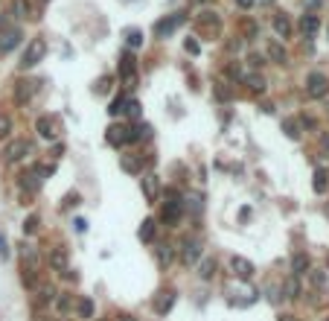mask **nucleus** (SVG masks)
Instances as JSON below:
<instances>
[{"instance_id": "nucleus-18", "label": "nucleus", "mask_w": 329, "mask_h": 321, "mask_svg": "<svg viewBox=\"0 0 329 321\" xmlns=\"http://www.w3.org/2000/svg\"><path fill=\"white\" fill-rule=\"evenodd\" d=\"M120 164H123L125 172H140L143 170L140 158H134V155H120Z\"/></svg>"}, {"instance_id": "nucleus-48", "label": "nucleus", "mask_w": 329, "mask_h": 321, "mask_svg": "<svg viewBox=\"0 0 329 321\" xmlns=\"http://www.w3.org/2000/svg\"><path fill=\"white\" fill-rule=\"evenodd\" d=\"M120 321H134V318H131V315H123V318H120Z\"/></svg>"}, {"instance_id": "nucleus-26", "label": "nucleus", "mask_w": 329, "mask_h": 321, "mask_svg": "<svg viewBox=\"0 0 329 321\" xmlns=\"http://www.w3.org/2000/svg\"><path fill=\"white\" fill-rule=\"evenodd\" d=\"M268 56H271V62H277V64L285 62V50L277 44V41H271V44H268Z\"/></svg>"}, {"instance_id": "nucleus-6", "label": "nucleus", "mask_w": 329, "mask_h": 321, "mask_svg": "<svg viewBox=\"0 0 329 321\" xmlns=\"http://www.w3.org/2000/svg\"><path fill=\"white\" fill-rule=\"evenodd\" d=\"M120 76L125 79L128 88H131L134 79H137V76H134V56L131 53H123V59H120Z\"/></svg>"}, {"instance_id": "nucleus-23", "label": "nucleus", "mask_w": 329, "mask_h": 321, "mask_svg": "<svg viewBox=\"0 0 329 321\" xmlns=\"http://www.w3.org/2000/svg\"><path fill=\"white\" fill-rule=\"evenodd\" d=\"M245 82H248V88L254 91V94H262V91H265V79H262V76H257V73L245 76Z\"/></svg>"}, {"instance_id": "nucleus-49", "label": "nucleus", "mask_w": 329, "mask_h": 321, "mask_svg": "<svg viewBox=\"0 0 329 321\" xmlns=\"http://www.w3.org/2000/svg\"><path fill=\"white\" fill-rule=\"evenodd\" d=\"M259 3H271V0H259Z\"/></svg>"}, {"instance_id": "nucleus-9", "label": "nucleus", "mask_w": 329, "mask_h": 321, "mask_svg": "<svg viewBox=\"0 0 329 321\" xmlns=\"http://www.w3.org/2000/svg\"><path fill=\"white\" fill-rule=\"evenodd\" d=\"M18 44H21V32H18V29H6V32L0 35V53H9V50H15Z\"/></svg>"}, {"instance_id": "nucleus-7", "label": "nucleus", "mask_w": 329, "mask_h": 321, "mask_svg": "<svg viewBox=\"0 0 329 321\" xmlns=\"http://www.w3.org/2000/svg\"><path fill=\"white\" fill-rule=\"evenodd\" d=\"M198 257H201V245H198L196 240H187L184 248H181V260H184L187 266H192V263H198Z\"/></svg>"}, {"instance_id": "nucleus-27", "label": "nucleus", "mask_w": 329, "mask_h": 321, "mask_svg": "<svg viewBox=\"0 0 329 321\" xmlns=\"http://www.w3.org/2000/svg\"><path fill=\"white\" fill-rule=\"evenodd\" d=\"M125 41H128L131 50H137V47H143V32L140 29H128V32H125Z\"/></svg>"}, {"instance_id": "nucleus-34", "label": "nucleus", "mask_w": 329, "mask_h": 321, "mask_svg": "<svg viewBox=\"0 0 329 321\" xmlns=\"http://www.w3.org/2000/svg\"><path fill=\"white\" fill-rule=\"evenodd\" d=\"M158 263H160V266H169V263H172V248H169V245H163V248L158 251Z\"/></svg>"}, {"instance_id": "nucleus-37", "label": "nucleus", "mask_w": 329, "mask_h": 321, "mask_svg": "<svg viewBox=\"0 0 329 321\" xmlns=\"http://www.w3.org/2000/svg\"><path fill=\"white\" fill-rule=\"evenodd\" d=\"M184 47H187V53H192V56H196L198 50H201V47H198V41H196V38H187V41H184Z\"/></svg>"}, {"instance_id": "nucleus-46", "label": "nucleus", "mask_w": 329, "mask_h": 321, "mask_svg": "<svg viewBox=\"0 0 329 321\" xmlns=\"http://www.w3.org/2000/svg\"><path fill=\"white\" fill-rule=\"evenodd\" d=\"M323 146H326V152H329V134H323Z\"/></svg>"}, {"instance_id": "nucleus-44", "label": "nucleus", "mask_w": 329, "mask_h": 321, "mask_svg": "<svg viewBox=\"0 0 329 321\" xmlns=\"http://www.w3.org/2000/svg\"><path fill=\"white\" fill-rule=\"evenodd\" d=\"M59 307H62V310H67V307H70V298H67V295H64V298H59Z\"/></svg>"}, {"instance_id": "nucleus-40", "label": "nucleus", "mask_w": 329, "mask_h": 321, "mask_svg": "<svg viewBox=\"0 0 329 321\" xmlns=\"http://www.w3.org/2000/svg\"><path fill=\"white\" fill-rule=\"evenodd\" d=\"M9 132V117H0V137Z\"/></svg>"}, {"instance_id": "nucleus-51", "label": "nucleus", "mask_w": 329, "mask_h": 321, "mask_svg": "<svg viewBox=\"0 0 329 321\" xmlns=\"http://www.w3.org/2000/svg\"><path fill=\"white\" fill-rule=\"evenodd\" d=\"M326 321H329V318H326Z\"/></svg>"}, {"instance_id": "nucleus-1", "label": "nucleus", "mask_w": 329, "mask_h": 321, "mask_svg": "<svg viewBox=\"0 0 329 321\" xmlns=\"http://www.w3.org/2000/svg\"><path fill=\"white\" fill-rule=\"evenodd\" d=\"M44 53H47V41L44 38H32L27 44V50H24V59H21V67L27 70V67H35L41 59H44Z\"/></svg>"}, {"instance_id": "nucleus-29", "label": "nucleus", "mask_w": 329, "mask_h": 321, "mask_svg": "<svg viewBox=\"0 0 329 321\" xmlns=\"http://www.w3.org/2000/svg\"><path fill=\"white\" fill-rule=\"evenodd\" d=\"M12 15H15V18H27V15H29V3H27V0H15V3H12Z\"/></svg>"}, {"instance_id": "nucleus-17", "label": "nucleus", "mask_w": 329, "mask_h": 321, "mask_svg": "<svg viewBox=\"0 0 329 321\" xmlns=\"http://www.w3.org/2000/svg\"><path fill=\"white\" fill-rule=\"evenodd\" d=\"M38 134H41L44 140H53L55 137V126H53L50 117H41V120H38Z\"/></svg>"}, {"instance_id": "nucleus-10", "label": "nucleus", "mask_w": 329, "mask_h": 321, "mask_svg": "<svg viewBox=\"0 0 329 321\" xmlns=\"http://www.w3.org/2000/svg\"><path fill=\"white\" fill-rule=\"evenodd\" d=\"M318 29H320V21H318V15H312V12H306V15L300 18V32H303L306 38H312L315 32H318Z\"/></svg>"}, {"instance_id": "nucleus-16", "label": "nucleus", "mask_w": 329, "mask_h": 321, "mask_svg": "<svg viewBox=\"0 0 329 321\" xmlns=\"http://www.w3.org/2000/svg\"><path fill=\"white\" fill-rule=\"evenodd\" d=\"M32 94H35V82H18V88H15V99L18 102H27Z\"/></svg>"}, {"instance_id": "nucleus-42", "label": "nucleus", "mask_w": 329, "mask_h": 321, "mask_svg": "<svg viewBox=\"0 0 329 321\" xmlns=\"http://www.w3.org/2000/svg\"><path fill=\"white\" fill-rule=\"evenodd\" d=\"M108 85H111V79H102V82H99V88H96V94H105Z\"/></svg>"}, {"instance_id": "nucleus-36", "label": "nucleus", "mask_w": 329, "mask_h": 321, "mask_svg": "<svg viewBox=\"0 0 329 321\" xmlns=\"http://www.w3.org/2000/svg\"><path fill=\"white\" fill-rule=\"evenodd\" d=\"M53 298H55L53 286H41V301H53Z\"/></svg>"}, {"instance_id": "nucleus-19", "label": "nucleus", "mask_w": 329, "mask_h": 321, "mask_svg": "<svg viewBox=\"0 0 329 321\" xmlns=\"http://www.w3.org/2000/svg\"><path fill=\"white\" fill-rule=\"evenodd\" d=\"M274 29H277V35H280V38H288V35H292V24H288V18H285V15H277V18H274Z\"/></svg>"}, {"instance_id": "nucleus-22", "label": "nucleus", "mask_w": 329, "mask_h": 321, "mask_svg": "<svg viewBox=\"0 0 329 321\" xmlns=\"http://www.w3.org/2000/svg\"><path fill=\"white\" fill-rule=\"evenodd\" d=\"M181 219V205H166L163 207V222L166 225H175Z\"/></svg>"}, {"instance_id": "nucleus-21", "label": "nucleus", "mask_w": 329, "mask_h": 321, "mask_svg": "<svg viewBox=\"0 0 329 321\" xmlns=\"http://www.w3.org/2000/svg\"><path fill=\"white\" fill-rule=\"evenodd\" d=\"M285 298H288V301H297V298H300V283H297V275L285 280Z\"/></svg>"}, {"instance_id": "nucleus-38", "label": "nucleus", "mask_w": 329, "mask_h": 321, "mask_svg": "<svg viewBox=\"0 0 329 321\" xmlns=\"http://www.w3.org/2000/svg\"><path fill=\"white\" fill-rule=\"evenodd\" d=\"M35 228H38V216H29L27 225H24V231H27V234H35Z\"/></svg>"}, {"instance_id": "nucleus-45", "label": "nucleus", "mask_w": 329, "mask_h": 321, "mask_svg": "<svg viewBox=\"0 0 329 321\" xmlns=\"http://www.w3.org/2000/svg\"><path fill=\"white\" fill-rule=\"evenodd\" d=\"M280 321H300L297 315H292V312H285V315H280Z\"/></svg>"}, {"instance_id": "nucleus-50", "label": "nucleus", "mask_w": 329, "mask_h": 321, "mask_svg": "<svg viewBox=\"0 0 329 321\" xmlns=\"http://www.w3.org/2000/svg\"><path fill=\"white\" fill-rule=\"evenodd\" d=\"M326 213H329V202H326Z\"/></svg>"}, {"instance_id": "nucleus-24", "label": "nucleus", "mask_w": 329, "mask_h": 321, "mask_svg": "<svg viewBox=\"0 0 329 321\" xmlns=\"http://www.w3.org/2000/svg\"><path fill=\"white\" fill-rule=\"evenodd\" d=\"M326 184H329V175H326V170H318L315 172V193H326Z\"/></svg>"}, {"instance_id": "nucleus-43", "label": "nucleus", "mask_w": 329, "mask_h": 321, "mask_svg": "<svg viewBox=\"0 0 329 321\" xmlns=\"http://www.w3.org/2000/svg\"><path fill=\"white\" fill-rule=\"evenodd\" d=\"M6 254H9V248H6V240L0 237V257H6Z\"/></svg>"}, {"instance_id": "nucleus-30", "label": "nucleus", "mask_w": 329, "mask_h": 321, "mask_svg": "<svg viewBox=\"0 0 329 321\" xmlns=\"http://www.w3.org/2000/svg\"><path fill=\"white\" fill-rule=\"evenodd\" d=\"M151 237H154V219H146V222L140 225V240L149 242Z\"/></svg>"}, {"instance_id": "nucleus-13", "label": "nucleus", "mask_w": 329, "mask_h": 321, "mask_svg": "<svg viewBox=\"0 0 329 321\" xmlns=\"http://www.w3.org/2000/svg\"><path fill=\"white\" fill-rule=\"evenodd\" d=\"M149 137H151V126H146V123H137L134 129H128V143L149 140Z\"/></svg>"}, {"instance_id": "nucleus-47", "label": "nucleus", "mask_w": 329, "mask_h": 321, "mask_svg": "<svg viewBox=\"0 0 329 321\" xmlns=\"http://www.w3.org/2000/svg\"><path fill=\"white\" fill-rule=\"evenodd\" d=\"M306 3H309V6H318V3H320V0H306Z\"/></svg>"}, {"instance_id": "nucleus-3", "label": "nucleus", "mask_w": 329, "mask_h": 321, "mask_svg": "<svg viewBox=\"0 0 329 321\" xmlns=\"http://www.w3.org/2000/svg\"><path fill=\"white\" fill-rule=\"evenodd\" d=\"M29 149H32L29 140H12L9 146L3 149V160H6V164H18V160H24L29 155Z\"/></svg>"}, {"instance_id": "nucleus-39", "label": "nucleus", "mask_w": 329, "mask_h": 321, "mask_svg": "<svg viewBox=\"0 0 329 321\" xmlns=\"http://www.w3.org/2000/svg\"><path fill=\"white\" fill-rule=\"evenodd\" d=\"M24 260H29V263H35V260H38V254H35V248H32V245H27V248H24Z\"/></svg>"}, {"instance_id": "nucleus-15", "label": "nucleus", "mask_w": 329, "mask_h": 321, "mask_svg": "<svg viewBox=\"0 0 329 321\" xmlns=\"http://www.w3.org/2000/svg\"><path fill=\"white\" fill-rule=\"evenodd\" d=\"M172 304H175V292H160L158 301H154V312H158V315H163V312L172 310Z\"/></svg>"}, {"instance_id": "nucleus-4", "label": "nucleus", "mask_w": 329, "mask_h": 321, "mask_svg": "<svg viewBox=\"0 0 329 321\" xmlns=\"http://www.w3.org/2000/svg\"><path fill=\"white\" fill-rule=\"evenodd\" d=\"M181 24H184V15H169V18H163V21H158V24H154V35H158V38H166V35H172Z\"/></svg>"}, {"instance_id": "nucleus-12", "label": "nucleus", "mask_w": 329, "mask_h": 321, "mask_svg": "<svg viewBox=\"0 0 329 321\" xmlns=\"http://www.w3.org/2000/svg\"><path fill=\"white\" fill-rule=\"evenodd\" d=\"M158 190H160V181H158V175H143V193H146V199L149 202H154L158 199Z\"/></svg>"}, {"instance_id": "nucleus-32", "label": "nucleus", "mask_w": 329, "mask_h": 321, "mask_svg": "<svg viewBox=\"0 0 329 321\" xmlns=\"http://www.w3.org/2000/svg\"><path fill=\"white\" fill-rule=\"evenodd\" d=\"M125 102H128L125 97H117L114 102H111V108H108V111H111V117H120V114H125Z\"/></svg>"}, {"instance_id": "nucleus-11", "label": "nucleus", "mask_w": 329, "mask_h": 321, "mask_svg": "<svg viewBox=\"0 0 329 321\" xmlns=\"http://www.w3.org/2000/svg\"><path fill=\"white\" fill-rule=\"evenodd\" d=\"M41 181H44V179H41V175L35 172V167H32L29 172H24V175H21V187L27 190V193H35V190L41 187Z\"/></svg>"}, {"instance_id": "nucleus-35", "label": "nucleus", "mask_w": 329, "mask_h": 321, "mask_svg": "<svg viewBox=\"0 0 329 321\" xmlns=\"http://www.w3.org/2000/svg\"><path fill=\"white\" fill-rule=\"evenodd\" d=\"M213 272H216V263H213V260H207L204 266H201V277H204V280H210V277H213Z\"/></svg>"}, {"instance_id": "nucleus-25", "label": "nucleus", "mask_w": 329, "mask_h": 321, "mask_svg": "<svg viewBox=\"0 0 329 321\" xmlns=\"http://www.w3.org/2000/svg\"><path fill=\"white\" fill-rule=\"evenodd\" d=\"M292 269H294V275H303V272L309 269V257H306V254H294V257H292Z\"/></svg>"}, {"instance_id": "nucleus-31", "label": "nucleus", "mask_w": 329, "mask_h": 321, "mask_svg": "<svg viewBox=\"0 0 329 321\" xmlns=\"http://www.w3.org/2000/svg\"><path fill=\"white\" fill-rule=\"evenodd\" d=\"M198 24H201V27H219V15H216V12H201V18H198Z\"/></svg>"}, {"instance_id": "nucleus-33", "label": "nucleus", "mask_w": 329, "mask_h": 321, "mask_svg": "<svg viewBox=\"0 0 329 321\" xmlns=\"http://www.w3.org/2000/svg\"><path fill=\"white\" fill-rule=\"evenodd\" d=\"M283 132L288 134L292 140H297V137H300V129H297V123H294V120H285V123H283Z\"/></svg>"}, {"instance_id": "nucleus-8", "label": "nucleus", "mask_w": 329, "mask_h": 321, "mask_svg": "<svg viewBox=\"0 0 329 321\" xmlns=\"http://www.w3.org/2000/svg\"><path fill=\"white\" fill-rule=\"evenodd\" d=\"M105 137L111 146H123V143H128V126H111Z\"/></svg>"}, {"instance_id": "nucleus-2", "label": "nucleus", "mask_w": 329, "mask_h": 321, "mask_svg": "<svg viewBox=\"0 0 329 321\" xmlns=\"http://www.w3.org/2000/svg\"><path fill=\"white\" fill-rule=\"evenodd\" d=\"M306 94L312 99H320L329 94V79L323 73H309V79H306Z\"/></svg>"}, {"instance_id": "nucleus-14", "label": "nucleus", "mask_w": 329, "mask_h": 321, "mask_svg": "<svg viewBox=\"0 0 329 321\" xmlns=\"http://www.w3.org/2000/svg\"><path fill=\"white\" fill-rule=\"evenodd\" d=\"M50 266L55 272H67V251L64 248H53L50 251Z\"/></svg>"}, {"instance_id": "nucleus-28", "label": "nucleus", "mask_w": 329, "mask_h": 321, "mask_svg": "<svg viewBox=\"0 0 329 321\" xmlns=\"http://www.w3.org/2000/svg\"><path fill=\"white\" fill-rule=\"evenodd\" d=\"M125 114L131 117V120H140V117H143L140 102H137V99H128V102H125Z\"/></svg>"}, {"instance_id": "nucleus-20", "label": "nucleus", "mask_w": 329, "mask_h": 321, "mask_svg": "<svg viewBox=\"0 0 329 321\" xmlns=\"http://www.w3.org/2000/svg\"><path fill=\"white\" fill-rule=\"evenodd\" d=\"M76 312H79V318H93V301L90 298H79L76 301Z\"/></svg>"}, {"instance_id": "nucleus-5", "label": "nucleus", "mask_w": 329, "mask_h": 321, "mask_svg": "<svg viewBox=\"0 0 329 321\" xmlns=\"http://www.w3.org/2000/svg\"><path fill=\"white\" fill-rule=\"evenodd\" d=\"M230 269H233V275H239L242 280H250L254 277V263L245 257H233L230 260Z\"/></svg>"}, {"instance_id": "nucleus-41", "label": "nucleus", "mask_w": 329, "mask_h": 321, "mask_svg": "<svg viewBox=\"0 0 329 321\" xmlns=\"http://www.w3.org/2000/svg\"><path fill=\"white\" fill-rule=\"evenodd\" d=\"M236 3H239V9H250V6H254L257 0H236Z\"/></svg>"}]
</instances>
